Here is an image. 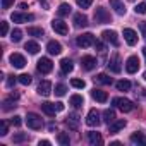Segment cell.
I'll return each instance as SVG.
<instances>
[{
  "mask_svg": "<svg viewBox=\"0 0 146 146\" xmlns=\"http://www.w3.org/2000/svg\"><path fill=\"white\" fill-rule=\"evenodd\" d=\"M70 84L74 86V88H78V90H83V88L86 86V83H84L83 79H72V81H70Z\"/></svg>",
  "mask_w": 146,
  "mask_h": 146,
  "instance_id": "obj_38",
  "label": "cell"
},
{
  "mask_svg": "<svg viewBox=\"0 0 146 146\" xmlns=\"http://www.w3.org/2000/svg\"><path fill=\"white\" fill-rule=\"evenodd\" d=\"M36 69H38V72H41V74H48V72H52V69H53V64H52V60L48 57H43V58L38 60Z\"/></svg>",
  "mask_w": 146,
  "mask_h": 146,
  "instance_id": "obj_5",
  "label": "cell"
},
{
  "mask_svg": "<svg viewBox=\"0 0 146 146\" xmlns=\"http://www.w3.org/2000/svg\"><path fill=\"white\" fill-rule=\"evenodd\" d=\"M115 119H117V117H115V110L108 108V110H105V112H103V120H105L108 125H110V124H112Z\"/></svg>",
  "mask_w": 146,
  "mask_h": 146,
  "instance_id": "obj_26",
  "label": "cell"
},
{
  "mask_svg": "<svg viewBox=\"0 0 146 146\" xmlns=\"http://www.w3.org/2000/svg\"><path fill=\"white\" fill-rule=\"evenodd\" d=\"M100 112L96 110V108H91L90 112H88V115H86V124L90 125V127H98L100 125Z\"/></svg>",
  "mask_w": 146,
  "mask_h": 146,
  "instance_id": "obj_4",
  "label": "cell"
},
{
  "mask_svg": "<svg viewBox=\"0 0 146 146\" xmlns=\"http://www.w3.org/2000/svg\"><path fill=\"white\" fill-rule=\"evenodd\" d=\"M16 84V78L14 76H9V79H7V88H12Z\"/></svg>",
  "mask_w": 146,
  "mask_h": 146,
  "instance_id": "obj_47",
  "label": "cell"
},
{
  "mask_svg": "<svg viewBox=\"0 0 146 146\" xmlns=\"http://www.w3.org/2000/svg\"><path fill=\"white\" fill-rule=\"evenodd\" d=\"M57 14H58L60 17L69 16V14H70V5H69V4H60L58 9H57Z\"/></svg>",
  "mask_w": 146,
  "mask_h": 146,
  "instance_id": "obj_27",
  "label": "cell"
},
{
  "mask_svg": "<svg viewBox=\"0 0 146 146\" xmlns=\"http://www.w3.org/2000/svg\"><path fill=\"white\" fill-rule=\"evenodd\" d=\"M95 21L98 24H107V23H112V17H110V12L103 7H96L95 11Z\"/></svg>",
  "mask_w": 146,
  "mask_h": 146,
  "instance_id": "obj_2",
  "label": "cell"
},
{
  "mask_svg": "<svg viewBox=\"0 0 146 146\" xmlns=\"http://www.w3.org/2000/svg\"><path fill=\"white\" fill-rule=\"evenodd\" d=\"M108 69H110L112 72H115V74H119V72L122 70V65H120V57H119L117 53L110 58V62H108Z\"/></svg>",
  "mask_w": 146,
  "mask_h": 146,
  "instance_id": "obj_13",
  "label": "cell"
},
{
  "mask_svg": "<svg viewBox=\"0 0 146 146\" xmlns=\"http://www.w3.org/2000/svg\"><path fill=\"white\" fill-rule=\"evenodd\" d=\"M24 48H26V50H28L29 53H33V55L40 52V45H38L36 41H28V43L24 45Z\"/></svg>",
  "mask_w": 146,
  "mask_h": 146,
  "instance_id": "obj_29",
  "label": "cell"
},
{
  "mask_svg": "<svg viewBox=\"0 0 146 146\" xmlns=\"http://www.w3.org/2000/svg\"><path fill=\"white\" fill-rule=\"evenodd\" d=\"M88 143H90L91 146H100V144L103 143V139H102L100 132H95V131H91V132H88Z\"/></svg>",
  "mask_w": 146,
  "mask_h": 146,
  "instance_id": "obj_19",
  "label": "cell"
},
{
  "mask_svg": "<svg viewBox=\"0 0 146 146\" xmlns=\"http://www.w3.org/2000/svg\"><path fill=\"white\" fill-rule=\"evenodd\" d=\"M143 78H144V79H146V72H144V74H143Z\"/></svg>",
  "mask_w": 146,
  "mask_h": 146,
  "instance_id": "obj_54",
  "label": "cell"
},
{
  "mask_svg": "<svg viewBox=\"0 0 146 146\" xmlns=\"http://www.w3.org/2000/svg\"><path fill=\"white\" fill-rule=\"evenodd\" d=\"M57 139H58V143H60L62 146H69V143H70V139H69V136H67L65 132H58Z\"/></svg>",
  "mask_w": 146,
  "mask_h": 146,
  "instance_id": "obj_34",
  "label": "cell"
},
{
  "mask_svg": "<svg viewBox=\"0 0 146 146\" xmlns=\"http://www.w3.org/2000/svg\"><path fill=\"white\" fill-rule=\"evenodd\" d=\"M98 83H102V84H112L113 81H112V78L110 76H107V74H98Z\"/></svg>",
  "mask_w": 146,
  "mask_h": 146,
  "instance_id": "obj_36",
  "label": "cell"
},
{
  "mask_svg": "<svg viewBox=\"0 0 146 146\" xmlns=\"http://www.w3.org/2000/svg\"><path fill=\"white\" fill-rule=\"evenodd\" d=\"M11 19H12L14 23H28V21H33V19H35V16H33V14H23V12H14V14L11 16Z\"/></svg>",
  "mask_w": 146,
  "mask_h": 146,
  "instance_id": "obj_14",
  "label": "cell"
},
{
  "mask_svg": "<svg viewBox=\"0 0 146 146\" xmlns=\"http://www.w3.org/2000/svg\"><path fill=\"white\" fill-rule=\"evenodd\" d=\"M136 14H146V2H141L136 5Z\"/></svg>",
  "mask_w": 146,
  "mask_h": 146,
  "instance_id": "obj_42",
  "label": "cell"
},
{
  "mask_svg": "<svg viewBox=\"0 0 146 146\" xmlns=\"http://www.w3.org/2000/svg\"><path fill=\"white\" fill-rule=\"evenodd\" d=\"M19 9H28V4H26V2H21V4H19Z\"/></svg>",
  "mask_w": 146,
  "mask_h": 146,
  "instance_id": "obj_51",
  "label": "cell"
},
{
  "mask_svg": "<svg viewBox=\"0 0 146 146\" xmlns=\"http://www.w3.org/2000/svg\"><path fill=\"white\" fill-rule=\"evenodd\" d=\"M40 2H45V0H40Z\"/></svg>",
  "mask_w": 146,
  "mask_h": 146,
  "instance_id": "obj_56",
  "label": "cell"
},
{
  "mask_svg": "<svg viewBox=\"0 0 146 146\" xmlns=\"http://www.w3.org/2000/svg\"><path fill=\"white\" fill-rule=\"evenodd\" d=\"M139 29H141V35H143L144 40H146V23H141V24H139Z\"/></svg>",
  "mask_w": 146,
  "mask_h": 146,
  "instance_id": "obj_48",
  "label": "cell"
},
{
  "mask_svg": "<svg viewBox=\"0 0 146 146\" xmlns=\"http://www.w3.org/2000/svg\"><path fill=\"white\" fill-rule=\"evenodd\" d=\"M144 96H146V90H144Z\"/></svg>",
  "mask_w": 146,
  "mask_h": 146,
  "instance_id": "obj_55",
  "label": "cell"
},
{
  "mask_svg": "<svg viewBox=\"0 0 146 146\" xmlns=\"http://www.w3.org/2000/svg\"><path fill=\"white\" fill-rule=\"evenodd\" d=\"M115 86H117V90H119V91H129V90H131V83H129L127 79H122V81H119Z\"/></svg>",
  "mask_w": 146,
  "mask_h": 146,
  "instance_id": "obj_30",
  "label": "cell"
},
{
  "mask_svg": "<svg viewBox=\"0 0 146 146\" xmlns=\"http://www.w3.org/2000/svg\"><path fill=\"white\" fill-rule=\"evenodd\" d=\"M81 65H83L84 70H93V69L98 65V62H96L95 57H91V55H84V57L81 58Z\"/></svg>",
  "mask_w": 146,
  "mask_h": 146,
  "instance_id": "obj_11",
  "label": "cell"
},
{
  "mask_svg": "<svg viewBox=\"0 0 146 146\" xmlns=\"http://www.w3.org/2000/svg\"><path fill=\"white\" fill-rule=\"evenodd\" d=\"M76 2H78V5L81 9H90L91 4H93V0H76Z\"/></svg>",
  "mask_w": 146,
  "mask_h": 146,
  "instance_id": "obj_39",
  "label": "cell"
},
{
  "mask_svg": "<svg viewBox=\"0 0 146 146\" xmlns=\"http://www.w3.org/2000/svg\"><path fill=\"white\" fill-rule=\"evenodd\" d=\"M46 50H48V53H50V55H60V53H62V45H60L58 41L52 40V41H48Z\"/></svg>",
  "mask_w": 146,
  "mask_h": 146,
  "instance_id": "obj_17",
  "label": "cell"
},
{
  "mask_svg": "<svg viewBox=\"0 0 146 146\" xmlns=\"http://www.w3.org/2000/svg\"><path fill=\"white\" fill-rule=\"evenodd\" d=\"M14 4V0H2V9H9Z\"/></svg>",
  "mask_w": 146,
  "mask_h": 146,
  "instance_id": "obj_45",
  "label": "cell"
},
{
  "mask_svg": "<svg viewBox=\"0 0 146 146\" xmlns=\"http://www.w3.org/2000/svg\"><path fill=\"white\" fill-rule=\"evenodd\" d=\"M60 69L64 74H69V72H72V69H74V64H72L70 58H62L60 60Z\"/></svg>",
  "mask_w": 146,
  "mask_h": 146,
  "instance_id": "obj_21",
  "label": "cell"
},
{
  "mask_svg": "<svg viewBox=\"0 0 146 146\" xmlns=\"http://www.w3.org/2000/svg\"><path fill=\"white\" fill-rule=\"evenodd\" d=\"M9 60H11V65L16 67V69H23V67L26 65V58H24L21 53H12V55L9 57Z\"/></svg>",
  "mask_w": 146,
  "mask_h": 146,
  "instance_id": "obj_10",
  "label": "cell"
},
{
  "mask_svg": "<svg viewBox=\"0 0 146 146\" xmlns=\"http://www.w3.org/2000/svg\"><path fill=\"white\" fill-rule=\"evenodd\" d=\"M48 129H50V131H57V127H55L53 124H50V125H48Z\"/></svg>",
  "mask_w": 146,
  "mask_h": 146,
  "instance_id": "obj_52",
  "label": "cell"
},
{
  "mask_svg": "<svg viewBox=\"0 0 146 146\" xmlns=\"http://www.w3.org/2000/svg\"><path fill=\"white\" fill-rule=\"evenodd\" d=\"M28 35L40 38V36H43V29L41 28H28Z\"/></svg>",
  "mask_w": 146,
  "mask_h": 146,
  "instance_id": "obj_35",
  "label": "cell"
},
{
  "mask_svg": "<svg viewBox=\"0 0 146 146\" xmlns=\"http://www.w3.org/2000/svg\"><path fill=\"white\" fill-rule=\"evenodd\" d=\"M7 33H9V24H7L5 21H2V23H0V35L5 36Z\"/></svg>",
  "mask_w": 146,
  "mask_h": 146,
  "instance_id": "obj_40",
  "label": "cell"
},
{
  "mask_svg": "<svg viewBox=\"0 0 146 146\" xmlns=\"http://www.w3.org/2000/svg\"><path fill=\"white\" fill-rule=\"evenodd\" d=\"M17 81L21 83V84H24V86H29L31 84V76L29 74H21V76H17Z\"/></svg>",
  "mask_w": 146,
  "mask_h": 146,
  "instance_id": "obj_33",
  "label": "cell"
},
{
  "mask_svg": "<svg viewBox=\"0 0 146 146\" xmlns=\"http://www.w3.org/2000/svg\"><path fill=\"white\" fill-rule=\"evenodd\" d=\"M124 40H125L127 45L134 46V45L137 43V35H136V31L131 29V28H125V29H124Z\"/></svg>",
  "mask_w": 146,
  "mask_h": 146,
  "instance_id": "obj_12",
  "label": "cell"
},
{
  "mask_svg": "<svg viewBox=\"0 0 146 146\" xmlns=\"http://www.w3.org/2000/svg\"><path fill=\"white\" fill-rule=\"evenodd\" d=\"M50 93H52V83L50 81H41L40 84H38V95H41V96H50Z\"/></svg>",
  "mask_w": 146,
  "mask_h": 146,
  "instance_id": "obj_15",
  "label": "cell"
},
{
  "mask_svg": "<svg viewBox=\"0 0 146 146\" xmlns=\"http://www.w3.org/2000/svg\"><path fill=\"white\" fill-rule=\"evenodd\" d=\"M28 139H29V137H28V134H23V132L14 136V143H23V141H28Z\"/></svg>",
  "mask_w": 146,
  "mask_h": 146,
  "instance_id": "obj_41",
  "label": "cell"
},
{
  "mask_svg": "<svg viewBox=\"0 0 146 146\" xmlns=\"http://www.w3.org/2000/svg\"><path fill=\"white\" fill-rule=\"evenodd\" d=\"M38 144H40V146H50V141H48V139H43V141H40Z\"/></svg>",
  "mask_w": 146,
  "mask_h": 146,
  "instance_id": "obj_50",
  "label": "cell"
},
{
  "mask_svg": "<svg viewBox=\"0 0 146 146\" xmlns=\"http://www.w3.org/2000/svg\"><path fill=\"white\" fill-rule=\"evenodd\" d=\"M26 124H28L29 129H35V131H38V129L43 127V120H41V117H40L38 113H33V112L26 115Z\"/></svg>",
  "mask_w": 146,
  "mask_h": 146,
  "instance_id": "obj_1",
  "label": "cell"
},
{
  "mask_svg": "<svg viewBox=\"0 0 146 146\" xmlns=\"http://www.w3.org/2000/svg\"><path fill=\"white\" fill-rule=\"evenodd\" d=\"M52 29L55 33H58V35H67L69 33V28H67V24L62 19H53L52 21Z\"/></svg>",
  "mask_w": 146,
  "mask_h": 146,
  "instance_id": "obj_8",
  "label": "cell"
},
{
  "mask_svg": "<svg viewBox=\"0 0 146 146\" xmlns=\"http://www.w3.org/2000/svg\"><path fill=\"white\" fill-rule=\"evenodd\" d=\"M21 38H23V31L21 29H12V33H11V40L14 41V43H19L21 41Z\"/></svg>",
  "mask_w": 146,
  "mask_h": 146,
  "instance_id": "obj_32",
  "label": "cell"
},
{
  "mask_svg": "<svg viewBox=\"0 0 146 146\" xmlns=\"http://www.w3.org/2000/svg\"><path fill=\"white\" fill-rule=\"evenodd\" d=\"M74 26H76V28H86V26H88V17H86L83 12L74 14Z\"/></svg>",
  "mask_w": 146,
  "mask_h": 146,
  "instance_id": "obj_18",
  "label": "cell"
},
{
  "mask_svg": "<svg viewBox=\"0 0 146 146\" xmlns=\"http://www.w3.org/2000/svg\"><path fill=\"white\" fill-rule=\"evenodd\" d=\"M95 46H96L98 52H105V45H103L102 41H95Z\"/></svg>",
  "mask_w": 146,
  "mask_h": 146,
  "instance_id": "obj_46",
  "label": "cell"
},
{
  "mask_svg": "<svg viewBox=\"0 0 146 146\" xmlns=\"http://www.w3.org/2000/svg\"><path fill=\"white\" fill-rule=\"evenodd\" d=\"M112 105L117 107V108L122 110V112H131V110L134 108V103H132L131 100H127V98H113V100H112Z\"/></svg>",
  "mask_w": 146,
  "mask_h": 146,
  "instance_id": "obj_3",
  "label": "cell"
},
{
  "mask_svg": "<svg viewBox=\"0 0 146 146\" xmlns=\"http://www.w3.org/2000/svg\"><path fill=\"white\" fill-rule=\"evenodd\" d=\"M17 98H19V96L14 93L9 100H5V102H4V110H11V108H14V107H16V105H14V100H17Z\"/></svg>",
  "mask_w": 146,
  "mask_h": 146,
  "instance_id": "obj_31",
  "label": "cell"
},
{
  "mask_svg": "<svg viewBox=\"0 0 146 146\" xmlns=\"http://www.w3.org/2000/svg\"><path fill=\"white\" fill-rule=\"evenodd\" d=\"M21 119H23V117H19V115H14V117L11 119V124H12V125H16V127H19V125L23 124V120H21Z\"/></svg>",
  "mask_w": 146,
  "mask_h": 146,
  "instance_id": "obj_43",
  "label": "cell"
},
{
  "mask_svg": "<svg viewBox=\"0 0 146 146\" xmlns=\"http://www.w3.org/2000/svg\"><path fill=\"white\" fill-rule=\"evenodd\" d=\"M108 127H110V134H115V132H119L120 129L125 127V120H113Z\"/></svg>",
  "mask_w": 146,
  "mask_h": 146,
  "instance_id": "obj_24",
  "label": "cell"
},
{
  "mask_svg": "<svg viewBox=\"0 0 146 146\" xmlns=\"http://www.w3.org/2000/svg\"><path fill=\"white\" fill-rule=\"evenodd\" d=\"M41 110L48 115V117H53L55 113H57V108H55V103H48V102H45V103H41Z\"/></svg>",
  "mask_w": 146,
  "mask_h": 146,
  "instance_id": "obj_23",
  "label": "cell"
},
{
  "mask_svg": "<svg viewBox=\"0 0 146 146\" xmlns=\"http://www.w3.org/2000/svg\"><path fill=\"white\" fill-rule=\"evenodd\" d=\"M55 108H57V112H62V110H64V103L57 102V103H55Z\"/></svg>",
  "mask_w": 146,
  "mask_h": 146,
  "instance_id": "obj_49",
  "label": "cell"
},
{
  "mask_svg": "<svg viewBox=\"0 0 146 146\" xmlns=\"http://www.w3.org/2000/svg\"><path fill=\"white\" fill-rule=\"evenodd\" d=\"M110 7H112V9L115 11V14H119V16H124L125 11H127L122 0H110Z\"/></svg>",
  "mask_w": 146,
  "mask_h": 146,
  "instance_id": "obj_16",
  "label": "cell"
},
{
  "mask_svg": "<svg viewBox=\"0 0 146 146\" xmlns=\"http://www.w3.org/2000/svg\"><path fill=\"white\" fill-rule=\"evenodd\" d=\"M137 69H139V58L136 55H131L125 62V70L129 74H134V72H137Z\"/></svg>",
  "mask_w": 146,
  "mask_h": 146,
  "instance_id": "obj_7",
  "label": "cell"
},
{
  "mask_svg": "<svg viewBox=\"0 0 146 146\" xmlns=\"http://www.w3.org/2000/svg\"><path fill=\"white\" fill-rule=\"evenodd\" d=\"M69 102H70V105H72V107H76V108H79V107L84 103V100H83V96H81V95H72Z\"/></svg>",
  "mask_w": 146,
  "mask_h": 146,
  "instance_id": "obj_28",
  "label": "cell"
},
{
  "mask_svg": "<svg viewBox=\"0 0 146 146\" xmlns=\"http://www.w3.org/2000/svg\"><path fill=\"white\" fill-rule=\"evenodd\" d=\"M7 132H9L7 122H2V124H0V136H7Z\"/></svg>",
  "mask_w": 146,
  "mask_h": 146,
  "instance_id": "obj_44",
  "label": "cell"
},
{
  "mask_svg": "<svg viewBox=\"0 0 146 146\" xmlns=\"http://www.w3.org/2000/svg\"><path fill=\"white\" fill-rule=\"evenodd\" d=\"M143 55H144V58H146V46L143 48Z\"/></svg>",
  "mask_w": 146,
  "mask_h": 146,
  "instance_id": "obj_53",
  "label": "cell"
},
{
  "mask_svg": "<svg viewBox=\"0 0 146 146\" xmlns=\"http://www.w3.org/2000/svg\"><path fill=\"white\" fill-rule=\"evenodd\" d=\"M102 36H103V40L105 41H108L110 45H113V46H119V36H117V33L115 31H112V29H105L103 33H102Z\"/></svg>",
  "mask_w": 146,
  "mask_h": 146,
  "instance_id": "obj_9",
  "label": "cell"
},
{
  "mask_svg": "<svg viewBox=\"0 0 146 146\" xmlns=\"http://www.w3.org/2000/svg\"><path fill=\"white\" fill-rule=\"evenodd\" d=\"M76 43L81 46V48H88V46H91V45H95V36L91 35V33H84V35H81V36H78V40H76Z\"/></svg>",
  "mask_w": 146,
  "mask_h": 146,
  "instance_id": "obj_6",
  "label": "cell"
},
{
  "mask_svg": "<svg viewBox=\"0 0 146 146\" xmlns=\"http://www.w3.org/2000/svg\"><path fill=\"white\" fill-rule=\"evenodd\" d=\"M65 91H67V86H65V84H57V86H55V95H57V96H64Z\"/></svg>",
  "mask_w": 146,
  "mask_h": 146,
  "instance_id": "obj_37",
  "label": "cell"
},
{
  "mask_svg": "<svg viewBox=\"0 0 146 146\" xmlns=\"http://www.w3.org/2000/svg\"><path fill=\"white\" fill-rule=\"evenodd\" d=\"M65 124H67L69 129H78V125H79V115H78V113H70V115L67 117Z\"/></svg>",
  "mask_w": 146,
  "mask_h": 146,
  "instance_id": "obj_20",
  "label": "cell"
},
{
  "mask_svg": "<svg viewBox=\"0 0 146 146\" xmlns=\"http://www.w3.org/2000/svg\"><path fill=\"white\" fill-rule=\"evenodd\" d=\"M131 143H134V144H146V136L143 132H134L131 136Z\"/></svg>",
  "mask_w": 146,
  "mask_h": 146,
  "instance_id": "obj_25",
  "label": "cell"
},
{
  "mask_svg": "<svg viewBox=\"0 0 146 146\" xmlns=\"http://www.w3.org/2000/svg\"><path fill=\"white\" fill-rule=\"evenodd\" d=\"M91 96H93L96 102H100V103H105V102L108 100V95H107L105 91H102V90H96V88L91 91Z\"/></svg>",
  "mask_w": 146,
  "mask_h": 146,
  "instance_id": "obj_22",
  "label": "cell"
}]
</instances>
